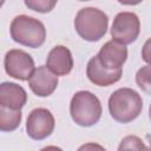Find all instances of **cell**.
I'll list each match as a JSON object with an SVG mask.
<instances>
[{"label":"cell","instance_id":"obj_21","mask_svg":"<svg viewBox=\"0 0 151 151\" xmlns=\"http://www.w3.org/2000/svg\"><path fill=\"white\" fill-rule=\"evenodd\" d=\"M150 149H151V145H150Z\"/></svg>","mask_w":151,"mask_h":151},{"label":"cell","instance_id":"obj_13","mask_svg":"<svg viewBox=\"0 0 151 151\" xmlns=\"http://www.w3.org/2000/svg\"><path fill=\"white\" fill-rule=\"evenodd\" d=\"M21 119V110H13L0 105V130L2 132H12L18 129Z\"/></svg>","mask_w":151,"mask_h":151},{"label":"cell","instance_id":"obj_11","mask_svg":"<svg viewBox=\"0 0 151 151\" xmlns=\"http://www.w3.org/2000/svg\"><path fill=\"white\" fill-rule=\"evenodd\" d=\"M46 66L57 76H67L73 68L71 51L63 45L54 46L46 58Z\"/></svg>","mask_w":151,"mask_h":151},{"label":"cell","instance_id":"obj_19","mask_svg":"<svg viewBox=\"0 0 151 151\" xmlns=\"http://www.w3.org/2000/svg\"><path fill=\"white\" fill-rule=\"evenodd\" d=\"M149 117H150V120H151V104H150V107H149Z\"/></svg>","mask_w":151,"mask_h":151},{"label":"cell","instance_id":"obj_20","mask_svg":"<svg viewBox=\"0 0 151 151\" xmlns=\"http://www.w3.org/2000/svg\"><path fill=\"white\" fill-rule=\"evenodd\" d=\"M78 1H91V0H78Z\"/></svg>","mask_w":151,"mask_h":151},{"label":"cell","instance_id":"obj_16","mask_svg":"<svg viewBox=\"0 0 151 151\" xmlns=\"http://www.w3.org/2000/svg\"><path fill=\"white\" fill-rule=\"evenodd\" d=\"M149 147L144 144V142L137 136H126L122 139L118 150H147Z\"/></svg>","mask_w":151,"mask_h":151},{"label":"cell","instance_id":"obj_10","mask_svg":"<svg viewBox=\"0 0 151 151\" xmlns=\"http://www.w3.org/2000/svg\"><path fill=\"white\" fill-rule=\"evenodd\" d=\"M123 74V68L118 70H109L104 67L97 55L92 57L86 66V76L91 83L97 86H110L120 80Z\"/></svg>","mask_w":151,"mask_h":151},{"label":"cell","instance_id":"obj_8","mask_svg":"<svg viewBox=\"0 0 151 151\" xmlns=\"http://www.w3.org/2000/svg\"><path fill=\"white\" fill-rule=\"evenodd\" d=\"M28 85L35 96L48 97L58 86V76L47 66H38L28 79Z\"/></svg>","mask_w":151,"mask_h":151},{"label":"cell","instance_id":"obj_6","mask_svg":"<svg viewBox=\"0 0 151 151\" xmlns=\"http://www.w3.org/2000/svg\"><path fill=\"white\" fill-rule=\"evenodd\" d=\"M4 66L6 73L18 80H28L34 72L33 58L22 50H9L5 54Z\"/></svg>","mask_w":151,"mask_h":151},{"label":"cell","instance_id":"obj_2","mask_svg":"<svg viewBox=\"0 0 151 151\" xmlns=\"http://www.w3.org/2000/svg\"><path fill=\"white\" fill-rule=\"evenodd\" d=\"M103 113L100 100L90 91H78L70 103V114L72 120L83 127L96 125Z\"/></svg>","mask_w":151,"mask_h":151},{"label":"cell","instance_id":"obj_14","mask_svg":"<svg viewBox=\"0 0 151 151\" xmlns=\"http://www.w3.org/2000/svg\"><path fill=\"white\" fill-rule=\"evenodd\" d=\"M136 83L142 91L151 94V65L143 66L137 71Z\"/></svg>","mask_w":151,"mask_h":151},{"label":"cell","instance_id":"obj_4","mask_svg":"<svg viewBox=\"0 0 151 151\" xmlns=\"http://www.w3.org/2000/svg\"><path fill=\"white\" fill-rule=\"evenodd\" d=\"M109 17L96 7H85L78 11L74 18V28L80 38L86 41L100 40L107 31Z\"/></svg>","mask_w":151,"mask_h":151},{"label":"cell","instance_id":"obj_1","mask_svg":"<svg viewBox=\"0 0 151 151\" xmlns=\"http://www.w3.org/2000/svg\"><path fill=\"white\" fill-rule=\"evenodd\" d=\"M142 110L143 99L140 94L130 87L118 88L109 98V112L118 123H131L138 118Z\"/></svg>","mask_w":151,"mask_h":151},{"label":"cell","instance_id":"obj_12","mask_svg":"<svg viewBox=\"0 0 151 151\" xmlns=\"http://www.w3.org/2000/svg\"><path fill=\"white\" fill-rule=\"evenodd\" d=\"M27 103V93L22 86L4 81L0 85V105L13 109V110H21Z\"/></svg>","mask_w":151,"mask_h":151},{"label":"cell","instance_id":"obj_5","mask_svg":"<svg viewBox=\"0 0 151 151\" xmlns=\"http://www.w3.org/2000/svg\"><path fill=\"white\" fill-rule=\"evenodd\" d=\"M140 33V21L137 14L132 12L118 13L111 26V37L113 40L129 45L137 40Z\"/></svg>","mask_w":151,"mask_h":151},{"label":"cell","instance_id":"obj_15","mask_svg":"<svg viewBox=\"0 0 151 151\" xmlns=\"http://www.w3.org/2000/svg\"><path fill=\"white\" fill-rule=\"evenodd\" d=\"M24 2L31 11L38 13H48L55 7L58 0H24Z\"/></svg>","mask_w":151,"mask_h":151},{"label":"cell","instance_id":"obj_9","mask_svg":"<svg viewBox=\"0 0 151 151\" xmlns=\"http://www.w3.org/2000/svg\"><path fill=\"white\" fill-rule=\"evenodd\" d=\"M97 58L99 63L109 70L122 68L127 59V48L124 44L116 40H109L99 50Z\"/></svg>","mask_w":151,"mask_h":151},{"label":"cell","instance_id":"obj_7","mask_svg":"<svg viewBox=\"0 0 151 151\" xmlns=\"http://www.w3.org/2000/svg\"><path fill=\"white\" fill-rule=\"evenodd\" d=\"M55 120L50 110L44 107L29 112L26 122V132L33 140H42L50 137L54 130Z\"/></svg>","mask_w":151,"mask_h":151},{"label":"cell","instance_id":"obj_17","mask_svg":"<svg viewBox=\"0 0 151 151\" xmlns=\"http://www.w3.org/2000/svg\"><path fill=\"white\" fill-rule=\"evenodd\" d=\"M142 59L146 64L151 65V38L147 39L142 47Z\"/></svg>","mask_w":151,"mask_h":151},{"label":"cell","instance_id":"obj_3","mask_svg":"<svg viewBox=\"0 0 151 151\" xmlns=\"http://www.w3.org/2000/svg\"><path fill=\"white\" fill-rule=\"evenodd\" d=\"M11 38L22 45L31 48H38L44 45L46 40V28L44 24L25 14L17 15L9 26Z\"/></svg>","mask_w":151,"mask_h":151},{"label":"cell","instance_id":"obj_18","mask_svg":"<svg viewBox=\"0 0 151 151\" xmlns=\"http://www.w3.org/2000/svg\"><path fill=\"white\" fill-rule=\"evenodd\" d=\"M143 0H118V2L126 5V6H136L138 4H140Z\"/></svg>","mask_w":151,"mask_h":151}]
</instances>
